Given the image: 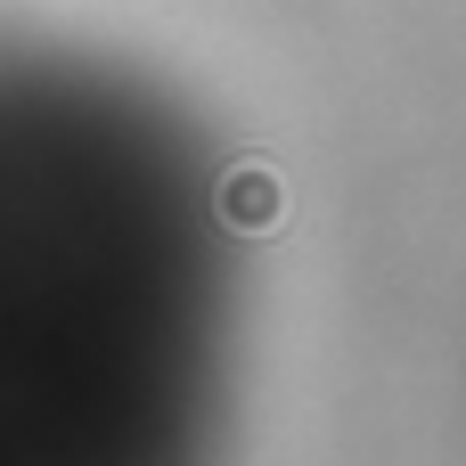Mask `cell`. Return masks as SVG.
<instances>
[{
  "label": "cell",
  "mask_w": 466,
  "mask_h": 466,
  "mask_svg": "<svg viewBox=\"0 0 466 466\" xmlns=\"http://www.w3.org/2000/svg\"><path fill=\"white\" fill-rule=\"evenodd\" d=\"M213 205H221V221H229V229H270V221H279V180H270L262 164H238V172L221 180V197H213Z\"/></svg>",
  "instance_id": "cell-1"
}]
</instances>
